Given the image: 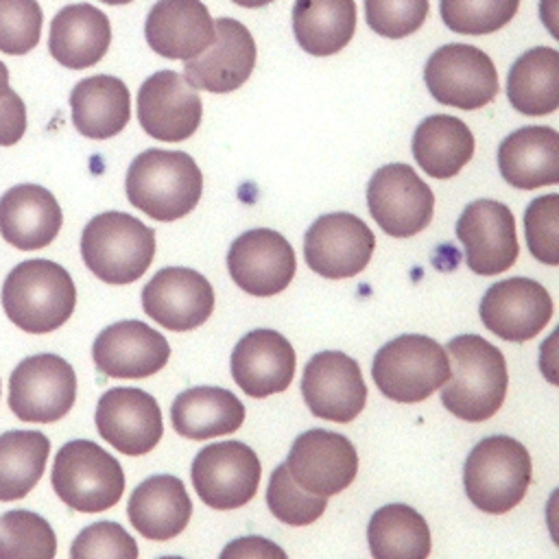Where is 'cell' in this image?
I'll return each instance as SVG.
<instances>
[{
    "label": "cell",
    "mask_w": 559,
    "mask_h": 559,
    "mask_svg": "<svg viewBox=\"0 0 559 559\" xmlns=\"http://www.w3.org/2000/svg\"><path fill=\"white\" fill-rule=\"evenodd\" d=\"M218 559H288L282 546L260 535H245L227 542Z\"/></svg>",
    "instance_id": "obj_43"
},
{
    "label": "cell",
    "mask_w": 559,
    "mask_h": 559,
    "mask_svg": "<svg viewBox=\"0 0 559 559\" xmlns=\"http://www.w3.org/2000/svg\"><path fill=\"white\" fill-rule=\"evenodd\" d=\"M50 441L39 430H7L0 435V502L24 498L41 478Z\"/></svg>",
    "instance_id": "obj_35"
},
{
    "label": "cell",
    "mask_w": 559,
    "mask_h": 559,
    "mask_svg": "<svg viewBox=\"0 0 559 559\" xmlns=\"http://www.w3.org/2000/svg\"><path fill=\"white\" fill-rule=\"evenodd\" d=\"M111 41L107 15L87 4H68L50 22L48 50L63 68L85 70L96 66Z\"/></svg>",
    "instance_id": "obj_28"
},
{
    "label": "cell",
    "mask_w": 559,
    "mask_h": 559,
    "mask_svg": "<svg viewBox=\"0 0 559 559\" xmlns=\"http://www.w3.org/2000/svg\"><path fill=\"white\" fill-rule=\"evenodd\" d=\"M301 395L310 413L325 421L347 424L367 404V384L358 362L336 349L314 354L301 376Z\"/></svg>",
    "instance_id": "obj_13"
},
{
    "label": "cell",
    "mask_w": 559,
    "mask_h": 559,
    "mask_svg": "<svg viewBox=\"0 0 559 559\" xmlns=\"http://www.w3.org/2000/svg\"><path fill=\"white\" fill-rule=\"evenodd\" d=\"M72 122L90 140H107L120 133L131 116L127 85L111 74H96L79 81L70 92Z\"/></svg>",
    "instance_id": "obj_29"
},
{
    "label": "cell",
    "mask_w": 559,
    "mask_h": 559,
    "mask_svg": "<svg viewBox=\"0 0 559 559\" xmlns=\"http://www.w3.org/2000/svg\"><path fill=\"white\" fill-rule=\"evenodd\" d=\"M50 483L70 509L81 513L107 511L122 498L124 472L120 463L90 439H74L55 454Z\"/></svg>",
    "instance_id": "obj_7"
},
{
    "label": "cell",
    "mask_w": 559,
    "mask_h": 559,
    "mask_svg": "<svg viewBox=\"0 0 559 559\" xmlns=\"http://www.w3.org/2000/svg\"><path fill=\"white\" fill-rule=\"evenodd\" d=\"M0 299L13 325L28 334H46L70 319L76 306V288L61 264L35 258L9 271Z\"/></svg>",
    "instance_id": "obj_3"
},
{
    "label": "cell",
    "mask_w": 559,
    "mask_h": 559,
    "mask_svg": "<svg viewBox=\"0 0 559 559\" xmlns=\"http://www.w3.org/2000/svg\"><path fill=\"white\" fill-rule=\"evenodd\" d=\"M227 269L236 286L253 297L282 293L295 277V251L288 240L266 227L240 234L227 251Z\"/></svg>",
    "instance_id": "obj_16"
},
{
    "label": "cell",
    "mask_w": 559,
    "mask_h": 559,
    "mask_svg": "<svg viewBox=\"0 0 559 559\" xmlns=\"http://www.w3.org/2000/svg\"><path fill=\"white\" fill-rule=\"evenodd\" d=\"M159 559H183V557H173V555H168V557H159Z\"/></svg>",
    "instance_id": "obj_48"
},
{
    "label": "cell",
    "mask_w": 559,
    "mask_h": 559,
    "mask_svg": "<svg viewBox=\"0 0 559 559\" xmlns=\"http://www.w3.org/2000/svg\"><path fill=\"white\" fill-rule=\"evenodd\" d=\"M41 7L37 0H0V50L26 55L39 44Z\"/></svg>",
    "instance_id": "obj_40"
},
{
    "label": "cell",
    "mask_w": 559,
    "mask_h": 559,
    "mask_svg": "<svg viewBox=\"0 0 559 559\" xmlns=\"http://www.w3.org/2000/svg\"><path fill=\"white\" fill-rule=\"evenodd\" d=\"M57 535L35 511L11 509L0 515V559H55Z\"/></svg>",
    "instance_id": "obj_36"
},
{
    "label": "cell",
    "mask_w": 559,
    "mask_h": 559,
    "mask_svg": "<svg viewBox=\"0 0 559 559\" xmlns=\"http://www.w3.org/2000/svg\"><path fill=\"white\" fill-rule=\"evenodd\" d=\"M528 251L544 264H559V194L537 197L524 210Z\"/></svg>",
    "instance_id": "obj_39"
},
{
    "label": "cell",
    "mask_w": 559,
    "mask_h": 559,
    "mask_svg": "<svg viewBox=\"0 0 559 559\" xmlns=\"http://www.w3.org/2000/svg\"><path fill=\"white\" fill-rule=\"evenodd\" d=\"M173 428L188 439H210L236 432L245 421V404L221 386H192L170 406Z\"/></svg>",
    "instance_id": "obj_30"
},
{
    "label": "cell",
    "mask_w": 559,
    "mask_h": 559,
    "mask_svg": "<svg viewBox=\"0 0 559 559\" xmlns=\"http://www.w3.org/2000/svg\"><path fill=\"white\" fill-rule=\"evenodd\" d=\"M430 96L448 107L478 109L498 94V72L480 48L469 44H445L437 48L424 68Z\"/></svg>",
    "instance_id": "obj_9"
},
{
    "label": "cell",
    "mask_w": 559,
    "mask_h": 559,
    "mask_svg": "<svg viewBox=\"0 0 559 559\" xmlns=\"http://www.w3.org/2000/svg\"><path fill=\"white\" fill-rule=\"evenodd\" d=\"M127 515L142 537L166 542L188 526L192 502L177 476L155 474L133 489Z\"/></svg>",
    "instance_id": "obj_27"
},
{
    "label": "cell",
    "mask_w": 559,
    "mask_h": 559,
    "mask_svg": "<svg viewBox=\"0 0 559 559\" xmlns=\"http://www.w3.org/2000/svg\"><path fill=\"white\" fill-rule=\"evenodd\" d=\"M92 358L100 373L109 378H148L170 358V345L151 325L124 319L107 325L92 345Z\"/></svg>",
    "instance_id": "obj_22"
},
{
    "label": "cell",
    "mask_w": 559,
    "mask_h": 559,
    "mask_svg": "<svg viewBox=\"0 0 559 559\" xmlns=\"http://www.w3.org/2000/svg\"><path fill=\"white\" fill-rule=\"evenodd\" d=\"M445 354H450V378L441 386L443 406L465 421L496 415L509 386L502 352L478 334H459L448 341Z\"/></svg>",
    "instance_id": "obj_1"
},
{
    "label": "cell",
    "mask_w": 559,
    "mask_h": 559,
    "mask_svg": "<svg viewBox=\"0 0 559 559\" xmlns=\"http://www.w3.org/2000/svg\"><path fill=\"white\" fill-rule=\"evenodd\" d=\"M144 35L157 55L188 61L210 46L214 22L201 0H157L146 15Z\"/></svg>",
    "instance_id": "obj_24"
},
{
    "label": "cell",
    "mask_w": 559,
    "mask_h": 559,
    "mask_svg": "<svg viewBox=\"0 0 559 559\" xmlns=\"http://www.w3.org/2000/svg\"><path fill=\"white\" fill-rule=\"evenodd\" d=\"M11 87H9V70H7V66L0 61V98L9 92Z\"/></svg>",
    "instance_id": "obj_45"
},
{
    "label": "cell",
    "mask_w": 559,
    "mask_h": 559,
    "mask_svg": "<svg viewBox=\"0 0 559 559\" xmlns=\"http://www.w3.org/2000/svg\"><path fill=\"white\" fill-rule=\"evenodd\" d=\"M456 238L465 262L476 275H498L518 258L515 221L511 210L493 199H476L456 221Z\"/></svg>",
    "instance_id": "obj_17"
},
{
    "label": "cell",
    "mask_w": 559,
    "mask_h": 559,
    "mask_svg": "<svg viewBox=\"0 0 559 559\" xmlns=\"http://www.w3.org/2000/svg\"><path fill=\"white\" fill-rule=\"evenodd\" d=\"M85 266L107 284L140 280L155 255V231L127 212L96 214L81 234Z\"/></svg>",
    "instance_id": "obj_4"
},
{
    "label": "cell",
    "mask_w": 559,
    "mask_h": 559,
    "mask_svg": "<svg viewBox=\"0 0 559 559\" xmlns=\"http://www.w3.org/2000/svg\"><path fill=\"white\" fill-rule=\"evenodd\" d=\"M367 207L384 234L411 238L430 225L435 194L408 164H386L367 183Z\"/></svg>",
    "instance_id": "obj_10"
},
{
    "label": "cell",
    "mask_w": 559,
    "mask_h": 559,
    "mask_svg": "<svg viewBox=\"0 0 559 559\" xmlns=\"http://www.w3.org/2000/svg\"><path fill=\"white\" fill-rule=\"evenodd\" d=\"M284 465L301 489L328 498L352 485L358 472V454L347 437L312 428L293 441Z\"/></svg>",
    "instance_id": "obj_14"
},
{
    "label": "cell",
    "mask_w": 559,
    "mask_h": 559,
    "mask_svg": "<svg viewBox=\"0 0 559 559\" xmlns=\"http://www.w3.org/2000/svg\"><path fill=\"white\" fill-rule=\"evenodd\" d=\"M463 485L476 509L507 513L522 502L531 485V454L513 437H485L465 459Z\"/></svg>",
    "instance_id": "obj_5"
},
{
    "label": "cell",
    "mask_w": 559,
    "mask_h": 559,
    "mask_svg": "<svg viewBox=\"0 0 559 559\" xmlns=\"http://www.w3.org/2000/svg\"><path fill=\"white\" fill-rule=\"evenodd\" d=\"M376 236L367 223L349 212L319 216L304 236L308 266L328 280L358 275L371 260Z\"/></svg>",
    "instance_id": "obj_12"
},
{
    "label": "cell",
    "mask_w": 559,
    "mask_h": 559,
    "mask_svg": "<svg viewBox=\"0 0 559 559\" xmlns=\"http://www.w3.org/2000/svg\"><path fill=\"white\" fill-rule=\"evenodd\" d=\"M354 31V0H295L293 4V33L308 55L328 57L343 50Z\"/></svg>",
    "instance_id": "obj_32"
},
{
    "label": "cell",
    "mask_w": 559,
    "mask_h": 559,
    "mask_svg": "<svg viewBox=\"0 0 559 559\" xmlns=\"http://www.w3.org/2000/svg\"><path fill=\"white\" fill-rule=\"evenodd\" d=\"M70 559H138V544L120 524L94 522L74 537Z\"/></svg>",
    "instance_id": "obj_42"
},
{
    "label": "cell",
    "mask_w": 559,
    "mask_h": 559,
    "mask_svg": "<svg viewBox=\"0 0 559 559\" xmlns=\"http://www.w3.org/2000/svg\"><path fill=\"white\" fill-rule=\"evenodd\" d=\"M371 378L384 397L415 404L445 384L450 378V360L445 347L435 338L402 334L376 352Z\"/></svg>",
    "instance_id": "obj_6"
},
{
    "label": "cell",
    "mask_w": 559,
    "mask_h": 559,
    "mask_svg": "<svg viewBox=\"0 0 559 559\" xmlns=\"http://www.w3.org/2000/svg\"><path fill=\"white\" fill-rule=\"evenodd\" d=\"M260 459L242 441H218L197 452L190 478L199 498L218 511L245 507L260 485Z\"/></svg>",
    "instance_id": "obj_11"
},
{
    "label": "cell",
    "mask_w": 559,
    "mask_h": 559,
    "mask_svg": "<svg viewBox=\"0 0 559 559\" xmlns=\"http://www.w3.org/2000/svg\"><path fill=\"white\" fill-rule=\"evenodd\" d=\"M498 168L518 190H537L559 181V133L552 127H522L498 148Z\"/></svg>",
    "instance_id": "obj_26"
},
{
    "label": "cell",
    "mask_w": 559,
    "mask_h": 559,
    "mask_svg": "<svg viewBox=\"0 0 559 559\" xmlns=\"http://www.w3.org/2000/svg\"><path fill=\"white\" fill-rule=\"evenodd\" d=\"M203 114L199 92L173 70L151 74L138 90L140 127L155 140L181 142L188 140Z\"/></svg>",
    "instance_id": "obj_19"
},
{
    "label": "cell",
    "mask_w": 559,
    "mask_h": 559,
    "mask_svg": "<svg viewBox=\"0 0 559 559\" xmlns=\"http://www.w3.org/2000/svg\"><path fill=\"white\" fill-rule=\"evenodd\" d=\"M26 131V105L9 90L0 98V146H13Z\"/></svg>",
    "instance_id": "obj_44"
},
{
    "label": "cell",
    "mask_w": 559,
    "mask_h": 559,
    "mask_svg": "<svg viewBox=\"0 0 559 559\" xmlns=\"http://www.w3.org/2000/svg\"><path fill=\"white\" fill-rule=\"evenodd\" d=\"M520 0H441L443 24L459 35H489L518 13Z\"/></svg>",
    "instance_id": "obj_37"
},
{
    "label": "cell",
    "mask_w": 559,
    "mask_h": 559,
    "mask_svg": "<svg viewBox=\"0 0 559 559\" xmlns=\"http://www.w3.org/2000/svg\"><path fill=\"white\" fill-rule=\"evenodd\" d=\"M98 435L127 456L148 454L164 435L157 400L135 386H114L96 404Z\"/></svg>",
    "instance_id": "obj_15"
},
{
    "label": "cell",
    "mask_w": 559,
    "mask_h": 559,
    "mask_svg": "<svg viewBox=\"0 0 559 559\" xmlns=\"http://www.w3.org/2000/svg\"><path fill=\"white\" fill-rule=\"evenodd\" d=\"M255 55V41L247 26L234 17H218L210 46L183 61V79L194 90L234 92L249 79Z\"/></svg>",
    "instance_id": "obj_21"
},
{
    "label": "cell",
    "mask_w": 559,
    "mask_h": 559,
    "mask_svg": "<svg viewBox=\"0 0 559 559\" xmlns=\"http://www.w3.org/2000/svg\"><path fill=\"white\" fill-rule=\"evenodd\" d=\"M142 308L162 328L188 332L203 325L214 310L210 280L186 266L157 271L142 288Z\"/></svg>",
    "instance_id": "obj_20"
},
{
    "label": "cell",
    "mask_w": 559,
    "mask_h": 559,
    "mask_svg": "<svg viewBox=\"0 0 559 559\" xmlns=\"http://www.w3.org/2000/svg\"><path fill=\"white\" fill-rule=\"evenodd\" d=\"M295 349L275 330L247 332L231 352V378L249 397H269L288 389L295 376Z\"/></svg>",
    "instance_id": "obj_23"
},
{
    "label": "cell",
    "mask_w": 559,
    "mask_h": 559,
    "mask_svg": "<svg viewBox=\"0 0 559 559\" xmlns=\"http://www.w3.org/2000/svg\"><path fill=\"white\" fill-rule=\"evenodd\" d=\"M483 325L496 336L522 343L537 336L552 317L548 290L528 277H509L491 284L478 306Z\"/></svg>",
    "instance_id": "obj_18"
},
{
    "label": "cell",
    "mask_w": 559,
    "mask_h": 559,
    "mask_svg": "<svg viewBox=\"0 0 559 559\" xmlns=\"http://www.w3.org/2000/svg\"><path fill=\"white\" fill-rule=\"evenodd\" d=\"M127 199L146 216L170 223L190 214L203 192V175L183 151L148 148L127 170Z\"/></svg>",
    "instance_id": "obj_2"
},
{
    "label": "cell",
    "mask_w": 559,
    "mask_h": 559,
    "mask_svg": "<svg viewBox=\"0 0 559 559\" xmlns=\"http://www.w3.org/2000/svg\"><path fill=\"white\" fill-rule=\"evenodd\" d=\"M234 2L240 4V7H247V9H258V7H264V4H269L273 0H234Z\"/></svg>",
    "instance_id": "obj_46"
},
{
    "label": "cell",
    "mask_w": 559,
    "mask_h": 559,
    "mask_svg": "<svg viewBox=\"0 0 559 559\" xmlns=\"http://www.w3.org/2000/svg\"><path fill=\"white\" fill-rule=\"evenodd\" d=\"M367 542L373 559H428L430 528L408 504L380 507L367 524Z\"/></svg>",
    "instance_id": "obj_34"
},
{
    "label": "cell",
    "mask_w": 559,
    "mask_h": 559,
    "mask_svg": "<svg viewBox=\"0 0 559 559\" xmlns=\"http://www.w3.org/2000/svg\"><path fill=\"white\" fill-rule=\"evenodd\" d=\"M428 15V0H365V20L382 37L400 39L419 31Z\"/></svg>",
    "instance_id": "obj_41"
},
{
    "label": "cell",
    "mask_w": 559,
    "mask_h": 559,
    "mask_svg": "<svg viewBox=\"0 0 559 559\" xmlns=\"http://www.w3.org/2000/svg\"><path fill=\"white\" fill-rule=\"evenodd\" d=\"M61 223V207L44 186L17 183L0 197V234L15 249L35 251L50 245Z\"/></svg>",
    "instance_id": "obj_25"
},
{
    "label": "cell",
    "mask_w": 559,
    "mask_h": 559,
    "mask_svg": "<svg viewBox=\"0 0 559 559\" xmlns=\"http://www.w3.org/2000/svg\"><path fill=\"white\" fill-rule=\"evenodd\" d=\"M507 98L524 116H546L559 107V52L548 46L526 50L507 74Z\"/></svg>",
    "instance_id": "obj_33"
},
{
    "label": "cell",
    "mask_w": 559,
    "mask_h": 559,
    "mask_svg": "<svg viewBox=\"0 0 559 559\" xmlns=\"http://www.w3.org/2000/svg\"><path fill=\"white\" fill-rule=\"evenodd\" d=\"M100 2H105V4H127L131 0H100Z\"/></svg>",
    "instance_id": "obj_47"
},
{
    "label": "cell",
    "mask_w": 559,
    "mask_h": 559,
    "mask_svg": "<svg viewBox=\"0 0 559 559\" xmlns=\"http://www.w3.org/2000/svg\"><path fill=\"white\" fill-rule=\"evenodd\" d=\"M266 507L280 522L290 526H306L323 515L328 498L301 489L288 474L286 465L280 463L269 478Z\"/></svg>",
    "instance_id": "obj_38"
},
{
    "label": "cell",
    "mask_w": 559,
    "mask_h": 559,
    "mask_svg": "<svg viewBox=\"0 0 559 559\" xmlns=\"http://www.w3.org/2000/svg\"><path fill=\"white\" fill-rule=\"evenodd\" d=\"M76 400V373L57 354H33L9 376V408L22 421L52 424Z\"/></svg>",
    "instance_id": "obj_8"
},
{
    "label": "cell",
    "mask_w": 559,
    "mask_h": 559,
    "mask_svg": "<svg viewBox=\"0 0 559 559\" xmlns=\"http://www.w3.org/2000/svg\"><path fill=\"white\" fill-rule=\"evenodd\" d=\"M474 155V135L469 127L448 114H435L421 120L413 135V157L419 168L435 179H450Z\"/></svg>",
    "instance_id": "obj_31"
}]
</instances>
